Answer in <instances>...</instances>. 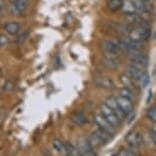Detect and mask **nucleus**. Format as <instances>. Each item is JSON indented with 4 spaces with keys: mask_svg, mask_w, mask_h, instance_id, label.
<instances>
[{
    "mask_svg": "<svg viewBox=\"0 0 156 156\" xmlns=\"http://www.w3.org/2000/svg\"><path fill=\"white\" fill-rule=\"evenodd\" d=\"M150 36V30L148 26H138L136 29L130 30L127 37L135 42H143Z\"/></svg>",
    "mask_w": 156,
    "mask_h": 156,
    "instance_id": "obj_1",
    "label": "nucleus"
},
{
    "mask_svg": "<svg viewBox=\"0 0 156 156\" xmlns=\"http://www.w3.org/2000/svg\"><path fill=\"white\" fill-rule=\"evenodd\" d=\"M124 140L132 149L136 150L143 146V138H142L141 133H138L136 130H130V132L127 133Z\"/></svg>",
    "mask_w": 156,
    "mask_h": 156,
    "instance_id": "obj_2",
    "label": "nucleus"
},
{
    "mask_svg": "<svg viewBox=\"0 0 156 156\" xmlns=\"http://www.w3.org/2000/svg\"><path fill=\"white\" fill-rule=\"evenodd\" d=\"M101 114L115 127V129L120 126V124H121L120 118H119V117L116 115V113L114 112L112 109H110L105 103L101 106Z\"/></svg>",
    "mask_w": 156,
    "mask_h": 156,
    "instance_id": "obj_3",
    "label": "nucleus"
},
{
    "mask_svg": "<svg viewBox=\"0 0 156 156\" xmlns=\"http://www.w3.org/2000/svg\"><path fill=\"white\" fill-rule=\"evenodd\" d=\"M102 48L108 55H117L121 52V48L119 46L118 40H113V39H106L102 42Z\"/></svg>",
    "mask_w": 156,
    "mask_h": 156,
    "instance_id": "obj_4",
    "label": "nucleus"
},
{
    "mask_svg": "<svg viewBox=\"0 0 156 156\" xmlns=\"http://www.w3.org/2000/svg\"><path fill=\"white\" fill-rule=\"evenodd\" d=\"M77 149L81 156H97L94 149L90 146L86 138H80L77 141Z\"/></svg>",
    "mask_w": 156,
    "mask_h": 156,
    "instance_id": "obj_5",
    "label": "nucleus"
},
{
    "mask_svg": "<svg viewBox=\"0 0 156 156\" xmlns=\"http://www.w3.org/2000/svg\"><path fill=\"white\" fill-rule=\"evenodd\" d=\"M94 122H96L97 126L100 127L101 129L109 133L110 135H112V136L115 135V129H116L107 120V119L105 118L104 116L102 115V114H97V115L94 116Z\"/></svg>",
    "mask_w": 156,
    "mask_h": 156,
    "instance_id": "obj_6",
    "label": "nucleus"
},
{
    "mask_svg": "<svg viewBox=\"0 0 156 156\" xmlns=\"http://www.w3.org/2000/svg\"><path fill=\"white\" fill-rule=\"evenodd\" d=\"M94 83L96 84L98 87L103 88V90H113L115 87V83L110 77L108 76H103V75H100V76H94Z\"/></svg>",
    "mask_w": 156,
    "mask_h": 156,
    "instance_id": "obj_7",
    "label": "nucleus"
},
{
    "mask_svg": "<svg viewBox=\"0 0 156 156\" xmlns=\"http://www.w3.org/2000/svg\"><path fill=\"white\" fill-rule=\"evenodd\" d=\"M129 61L133 65H136L138 67H146L148 64V55H144L142 52H133V54H129Z\"/></svg>",
    "mask_w": 156,
    "mask_h": 156,
    "instance_id": "obj_8",
    "label": "nucleus"
},
{
    "mask_svg": "<svg viewBox=\"0 0 156 156\" xmlns=\"http://www.w3.org/2000/svg\"><path fill=\"white\" fill-rule=\"evenodd\" d=\"M116 100H117V103H118L119 108L121 109V111L123 112L124 115L129 116L133 110V102L132 100L125 99V98H122L119 96L116 98Z\"/></svg>",
    "mask_w": 156,
    "mask_h": 156,
    "instance_id": "obj_9",
    "label": "nucleus"
},
{
    "mask_svg": "<svg viewBox=\"0 0 156 156\" xmlns=\"http://www.w3.org/2000/svg\"><path fill=\"white\" fill-rule=\"evenodd\" d=\"M105 104L108 106V107L110 108V109H112L114 112L116 113V115L120 118V120L122 121L123 119L125 118V116L123 112L121 111V109L119 108V106H118V103H117V100H116V98L115 97H109V98H107L106 99V101H105Z\"/></svg>",
    "mask_w": 156,
    "mask_h": 156,
    "instance_id": "obj_10",
    "label": "nucleus"
},
{
    "mask_svg": "<svg viewBox=\"0 0 156 156\" xmlns=\"http://www.w3.org/2000/svg\"><path fill=\"white\" fill-rule=\"evenodd\" d=\"M126 74L132 78L133 81H140V79L142 78L144 74V71L142 70L140 67L136 66V65H133L130 64L126 67Z\"/></svg>",
    "mask_w": 156,
    "mask_h": 156,
    "instance_id": "obj_11",
    "label": "nucleus"
},
{
    "mask_svg": "<svg viewBox=\"0 0 156 156\" xmlns=\"http://www.w3.org/2000/svg\"><path fill=\"white\" fill-rule=\"evenodd\" d=\"M103 64L107 67V68L111 69V70H117L120 66V62L116 58V55H108L106 54L103 58Z\"/></svg>",
    "mask_w": 156,
    "mask_h": 156,
    "instance_id": "obj_12",
    "label": "nucleus"
},
{
    "mask_svg": "<svg viewBox=\"0 0 156 156\" xmlns=\"http://www.w3.org/2000/svg\"><path fill=\"white\" fill-rule=\"evenodd\" d=\"M71 121L77 126H83L88 123V118L84 113L82 112H75L72 114Z\"/></svg>",
    "mask_w": 156,
    "mask_h": 156,
    "instance_id": "obj_13",
    "label": "nucleus"
},
{
    "mask_svg": "<svg viewBox=\"0 0 156 156\" xmlns=\"http://www.w3.org/2000/svg\"><path fill=\"white\" fill-rule=\"evenodd\" d=\"M125 21L130 25H136V26H147L146 23H145V20H143V18H142L138 12L125 16Z\"/></svg>",
    "mask_w": 156,
    "mask_h": 156,
    "instance_id": "obj_14",
    "label": "nucleus"
},
{
    "mask_svg": "<svg viewBox=\"0 0 156 156\" xmlns=\"http://www.w3.org/2000/svg\"><path fill=\"white\" fill-rule=\"evenodd\" d=\"M4 30L9 35L16 36L21 31V25L19 23H16V22H7V23L4 25Z\"/></svg>",
    "mask_w": 156,
    "mask_h": 156,
    "instance_id": "obj_15",
    "label": "nucleus"
},
{
    "mask_svg": "<svg viewBox=\"0 0 156 156\" xmlns=\"http://www.w3.org/2000/svg\"><path fill=\"white\" fill-rule=\"evenodd\" d=\"M87 141H88V143L90 144V146L93 147V148L96 150V149H99V148H102L103 146L105 145V143L103 142L101 139L98 136L96 133H94V132L93 133H90V136H87Z\"/></svg>",
    "mask_w": 156,
    "mask_h": 156,
    "instance_id": "obj_16",
    "label": "nucleus"
},
{
    "mask_svg": "<svg viewBox=\"0 0 156 156\" xmlns=\"http://www.w3.org/2000/svg\"><path fill=\"white\" fill-rule=\"evenodd\" d=\"M120 10H122L124 16L132 15V13L136 12V6L133 4V1H132V0H122V6Z\"/></svg>",
    "mask_w": 156,
    "mask_h": 156,
    "instance_id": "obj_17",
    "label": "nucleus"
},
{
    "mask_svg": "<svg viewBox=\"0 0 156 156\" xmlns=\"http://www.w3.org/2000/svg\"><path fill=\"white\" fill-rule=\"evenodd\" d=\"M51 145H52V148L57 152L60 153V154H62L64 156L67 155V143L58 140V139H55L51 142Z\"/></svg>",
    "mask_w": 156,
    "mask_h": 156,
    "instance_id": "obj_18",
    "label": "nucleus"
},
{
    "mask_svg": "<svg viewBox=\"0 0 156 156\" xmlns=\"http://www.w3.org/2000/svg\"><path fill=\"white\" fill-rule=\"evenodd\" d=\"M94 133H96V135L99 136L100 139H101V140L104 142L105 143V145L108 143V142H109L111 139H112V135H110L109 133H107V132H105V130H103V129H100V127H96V129H94Z\"/></svg>",
    "mask_w": 156,
    "mask_h": 156,
    "instance_id": "obj_19",
    "label": "nucleus"
},
{
    "mask_svg": "<svg viewBox=\"0 0 156 156\" xmlns=\"http://www.w3.org/2000/svg\"><path fill=\"white\" fill-rule=\"evenodd\" d=\"M122 0H108L107 7L111 12H116L121 9Z\"/></svg>",
    "mask_w": 156,
    "mask_h": 156,
    "instance_id": "obj_20",
    "label": "nucleus"
},
{
    "mask_svg": "<svg viewBox=\"0 0 156 156\" xmlns=\"http://www.w3.org/2000/svg\"><path fill=\"white\" fill-rule=\"evenodd\" d=\"M133 4L136 6V12H142V13H148L149 12V6L147 4V2L141 1V0H133Z\"/></svg>",
    "mask_w": 156,
    "mask_h": 156,
    "instance_id": "obj_21",
    "label": "nucleus"
},
{
    "mask_svg": "<svg viewBox=\"0 0 156 156\" xmlns=\"http://www.w3.org/2000/svg\"><path fill=\"white\" fill-rule=\"evenodd\" d=\"M118 94H119V97L132 100V101H133V98H135V94H133V90H130L129 87H125V86L121 87L120 90H118Z\"/></svg>",
    "mask_w": 156,
    "mask_h": 156,
    "instance_id": "obj_22",
    "label": "nucleus"
},
{
    "mask_svg": "<svg viewBox=\"0 0 156 156\" xmlns=\"http://www.w3.org/2000/svg\"><path fill=\"white\" fill-rule=\"evenodd\" d=\"M119 80H120V82L122 83V85H123V86H125V87H129V88H130V90H133V80L126 73L121 74L120 77H119Z\"/></svg>",
    "mask_w": 156,
    "mask_h": 156,
    "instance_id": "obj_23",
    "label": "nucleus"
},
{
    "mask_svg": "<svg viewBox=\"0 0 156 156\" xmlns=\"http://www.w3.org/2000/svg\"><path fill=\"white\" fill-rule=\"evenodd\" d=\"M13 4L16 5V7L18 8V10L21 13H24L28 9L29 6V1L28 0H16L13 2Z\"/></svg>",
    "mask_w": 156,
    "mask_h": 156,
    "instance_id": "obj_24",
    "label": "nucleus"
},
{
    "mask_svg": "<svg viewBox=\"0 0 156 156\" xmlns=\"http://www.w3.org/2000/svg\"><path fill=\"white\" fill-rule=\"evenodd\" d=\"M66 156H81L77 147H74L71 143H67V155Z\"/></svg>",
    "mask_w": 156,
    "mask_h": 156,
    "instance_id": "obj_25",
    "label": "nucleus"
},
{
    "mask_svg": "<svg viewBox=\"0 0 156 156\" xmlns=\"http://www.w3.org/2000/svg\"><path fill=\"white\" fill-rule=\"evenodd\" d=\"M146 116L152 123H156V107H150L147 110Z\"/></svg>",
    "mask_w": 156,
    "mask_h": 156,
    "instance_id": "obj_26",
    "label": "nucleus"
},
{
    "mask_svg": "<svg viewBox=\"0 0 156 156\" xmlns=\"http://www.w3.org/2000/svg\"><path fill=\"white\" fill-rule=\"evenodd\" d=\"M117 156H138V155H136L133 150L123 148L117 153Z\"/></svg>",
    "mask_w": 156,
    "mask_h": 156,
    "instance_id": "obj_27",
    "label": "nucleus"
},
{
    "mask_svg": "<svg viewBox=\"0 0 156 156\" xmlns=\"http://www.w3.org/2000/svg\"><path fill=\"white\" fill-rule=\"evenodd\" d=\"M8 44H9V39L7 36L4 34H0V48L7 47Z\"/></svg>",
    "mask_w": 156,
    "mask_h": 156,
    "instance_id": "obj_28",
    "label": "nucleus"
},
{
    "mask_svg": "<svg viewBox=\"0 0 156 156\" xmlns=\"http://www.w3.org/2000/svg\"><path fill=\"white\" fill-rule=\"evenodd\" d=\"M150 81V78H149V74L148 73H146V72H144V74H143V76H142V78L140 79V84L142 87H146L147 84L149 83Z\"/></svg>",
    "mask_w": 156,
    "mask_h": 156,
    "instance_id": "obj_29",
    "label": "nucleus"
},
{
    "mask_svg": "<svg viewBox=\"0 0 156 156\" xmlns=\"http://www.w3.org/2000/svg\"><path fill=\"white\" fill-rule=\"evenodd\" d=\"M9 12H10V13H12V16H19L22 15V13L19 12L18 8L16 7V5L13 4V3H12V4L9 5Z\"/></svg>",
    "mask_w": 156,
    "mask_h": 156,
    "instance_id": "obj_30",
    "label": "nucleus"
},
{
    "mask_svg": "<svg viewBox=\"0 0 156 156\" xmlns=\"http://www.w3.org/2000/svg\"><path fill=\"white\" fill-rule=\"evenodd\" d=\"M3 90H13V84H12V82L7 81L3 85Z\"/></svg>",
    "mask_w": 156,
    "mask_h": 156,
    "instance_id": "obj_31",
    "label": "nucleus"
},
{
    "mask_svg": "<svg viewBox=\"0 0 156 156\" xmlns=\"http://www.w3.org/2000/svg\"><path fill=\"white\" fill-rule=\"evenodd\" d=\"M150 139H151L152 143L156 146V133H153V132L150 133Z\"/></svg>",
    "mask_w": 156,
    "mask_h": 156,
    "instance_id": "obj_32",
    "label": "nucleus"
},
{
    "mask_svg": "<svg viewBox=\"0 0 156 156\" xmlns=\"http://www.w3.org/2000/svg\"><path fill=\"white\" fill-rule=\"evenodd\" d=\"M151 132H153V133H156V123H153V124H152Z\"/></svg>",
    "mask_w": 156,
    "mask_h": 156,
    "instance_id": "obj_33",
    "label": "nucleus"
},
{
    "mask_svg": "<svg viewBox=\"0 0 156 156\" xmlns=\"http://www.w3.org/2000/svg\"><path fill=\"white\" fill-rule=\"evenodd\" d=\"M43 156H51V153H49V152H45V153H44V154H43Z\"/></svg>",
    "mask_w": 156,
    "mask_h": 156,
    "instance_id": "obj_34",
    "label": "nucleus"
},
{
    "mask_svg": "<svg viewBox=\"0 0 156 156\" xmlns=\"http://www.w3.org/2000/svg\"><path fill=\"white\" fill-rule=\"evenodd\" d=\"M2 16V7L0 6V18Z\"/></svg>",
    "mask_w": 156,
    "mask_h": 156,
    "instance_id": "obj_35",
    "label": "nucleus"
},
{
    "mask_svg": "<svg viewBox=\"0 0 156 156\" xmlns=\"http://www.w3.org/2000/svg\"><path fill=\"white\" fill-rule=\"evenodd\" d=\"M141 1H144V2H148V1H150V0H141Z\"/></svg>",
    "mask_w": 156,
    "mask_h": 156,
    "instance_id": "obj_36",
    "label": "nucleus"
}]
</instances>
